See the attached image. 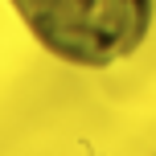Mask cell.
Masks as SVG:
<instances>
[{"mask_svg": "<svg viewBox=\"0 0 156 156\" xmlns=\"http://www.w3.org/2000/svg\"><path fill=\"white\" fill-rule=\"evenodd\" d=\"M16 21L49 58L103 70L144 45L156 0H8Z\"/></svg>", "mask_w": 156, "mask_h": 156, "instance_id": "1", "label": "cell"}]
</instances>
